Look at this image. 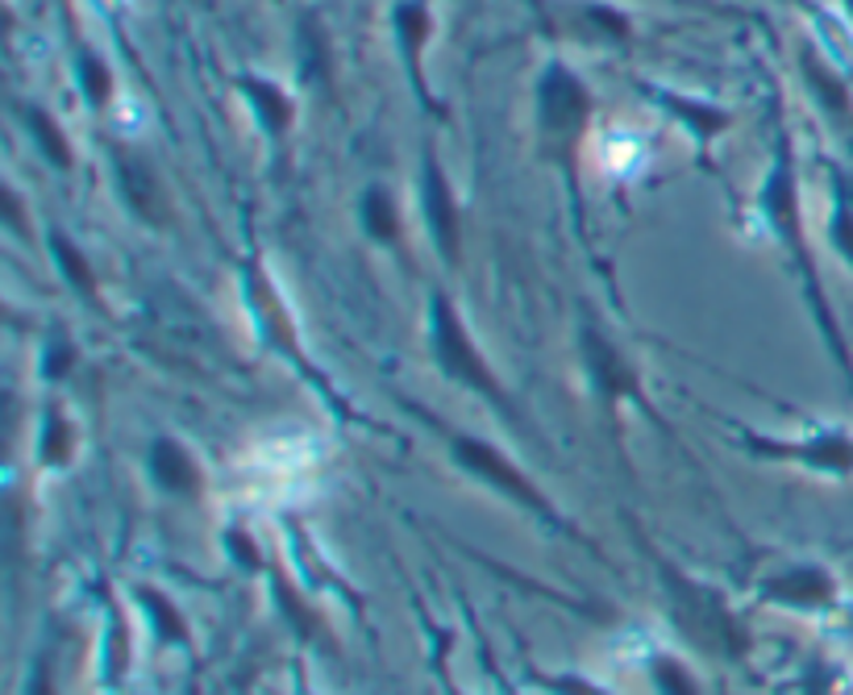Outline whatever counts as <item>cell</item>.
<instances>
[{
    "mask_svg": "<svg viewBox=\"0 0 853 695\" xmlns=\"http://www.w3.org/2000/svg\"><path fill=\"white\" fill-rule=\"evenodd\" d=\"M429 346H433V363L442 366L445 380H454L466 392H479L487 404H495L500 413L516 417L504 383L495 380L492 363L483 359V350L475 346V338L466 330V321L459 317L454 300L445 292L429 295Z\"/></svg>",
    "mask_w": 853,
    "mask_h": 695,
    "instance_id": "obj_1",
    "label": "cell"
},
{
    "mask_svg": "<svg viewBox=\"0 0 853 695\" xmlns=\"http://www.w3.org/2000/svg\"><path fill=\"white\" fill-rule=\"evenodd\" d=\"M795 172H791V158H787V146H779V158H774V172H770L767 188H762V212H767L770 229L779 234V242L787 246V255L800 262L803 283H808V300L816 309V321L824 338L833 342L841 366H850V354L841 346V333H836V321L829 317V304H824V292H820V279L812 271V259H808V246H803V221H800V205H795Z\"/></svg>",
    "mask_w": 853,
    "mask_h": 695,
    "instance_id": "obj_2",
    "label": "cell"
},
{
    "mask_svg": "<svg viewBox=\"0 0 853 695\" xmlns=\"http://www.w3.org/2000/svg\"><path fill=\"white\" fill-rule=\"evenodd\" d=\"M666 588H670V609H675V621L679 629L691 637L696 645L703 650H717V654H746V629L737 621L733 612L724 609V600H720L717 591L700 588V583H691V579H682V574L666 571Z\"/></svg>",
    "mask_w": 853,
    "mask_h": 695,
    "instance_id": "obj_3",
    "label": "cell"
},
{
    "mask_svg": "<svg viewBox=\"0 0 853 695\" xmlns=\"http://www.w3.org/2000/svg\"><path fill=\"white\" fill-rule=\"evenodd\" d=\"M592 117V96L579 84V75L566 68H549L537 84V122H542V138L549 146L566 151L571 142L583 134V125Z\"/></svg>",
    "mask_w": 853,
    "mask_h": 695,
    "instance_id": "obj_4",
    "label": "cell"
},
{
    "mask_svg": "<svg viewBox=\"0 0 853 695\" xmlns=\"http://www.w3.org/2000/svg\"><path fill=\"white\" fill-rule=\"evenodd\" d=\"M450 450H454V458H459L471 475H479L483 484H492L495 491H504L508 500H516V505L537 512V517H554L549 505H546V496H542V491H537V487H533L521 470L512 467L508 454H500L495 446H487V442H479V437H462V434L450 437Z\"/></svg>",
    "mask_w": 853,
    "mask_h": 695,
    "instance_id": "obj_5",
    "label": "cell"
},
{
    "mask_svg": "<svg viewBox=\"0 0 853 695\" xmlns=\"http://www.w3.org/2000/svg\"><path fill=\"white\" fill-rule=\"evenodd\" d=\"M583 363L592 371V380H596L599 396L604 401H633V404H646V392H641V380H637V371L625 363V354L604 338L599 330L592 325H583Z\"/></svg>",
    "mask_w": 853,
    "mask_h": 695,
    "instance_id": "obj_6",
    "label": "cell"
},
{
    "mask_svg": "<svg viewBox=\"0 0 853 695\" xmlns=\"http://www.w3.org/2000/svg\"><path fill=\"white\" fill-rule=\"evenodd\" d=\"M421 188H425V221L429 229H433V242H438V250H442L445 259L459 262L462 209L459 200H454V191H450V179H445L438 155H425V179H421Z\"/></svg>",
    "mask_w": 853,
    "mask_h": 695,
    "instance_id": "obj_7",
    "label": "cell"
},
{
    "mask_svg": "<svg viewBox=\"0 0 853 695\" xmlns=\"http://www.w3.org/2000/svg\"><path fill=\"white\" fill-rule=\"evenodd\" d=\"M113 167H117V184L130 200V209L146 221V226H167L171 221V205H167V188L158 184L154 167H146V158L130 155V151H117L113 155Z\"/></svg>",
    "mask_w": 853,
    "mask_h": 695,
    "instance_id": "obj_8",
    "label": "cell"
},
{
    "mask_svg": "<svg viewBox=\"0 0 853 695\" xmlns=\"http://www.w3.org/2000/svg\"><path fill=\"white\" fill-rule=\"evenodd\" d=\"M246 295H250V309H255V317L263 321V330H267V338L275 342V350H284L291 363L312 375V363L305 359V350H300L296 333H291V321L288 313H284V304H279V295H275L271 279L263 276L255 262L246 267Z\"/></svg>",
    "mask_w": 853,
    "mask_h": 695,
    "instance_id": "obj_9",
    "label": "cell"
},
{
    "mask_svg": "<svg viewBox=\"0 0 853 695\" xmlns=\"http://www.w3.org/2000/svg\"><path fill=\"white\" fill-rule=\"evenodd\" d=\"M762 595L783 609H829L836 600V583L820 567H791L762 583Z\"/></svg>",
    "mask_w": 853,
    "mask_h": 695,
    "instance_id": "obj_10",
    "label": "cell"
},
{
    "mask_svg": "<svg viewBox=\"0 0 853 695\" xmlns=\"http://www.w3.org/2000/svg\"><path fill=\"white\" fill-rule=\"evenodd\" d=\"M750 446L758 454H770V458H800L808 467L816 470H853V442H845L841 434H820L803 446H783V442H762V437H750Z\"/></svg>",
    "mask_w": 853,
    "mask_h": 695,
    "instance_id": "obj_11",
    "label": "cell"
},
{
    "mask_svg": "<svg viewBox=\"0 0 853 695\" xmlns=\"http://www.w3.org/2000/svg\"><path fill=\"white\" fill-rule=\"evenodd\" d=\"M151 470L158 487H167V491H179V496H196L201 487H205V475L196 467V458H192L175 437H158L151 446Z\"/></svg>",
    "mask_w": 853,
    "mask_h": 695,
    "instance_id": "obj_12",
    "label": "cell"
},
{
    "mask_svg": "<svg viewBox=\"0 0 853 695\" xmlns=\"http://www.w3.org/2000/svg\"><path fill=\"white\" fill-rule=\"evenodd\" d=\"M238 87L250 96V105L258 108V117H263V125H267V134L284 138V134L291 129V117H296V105H291L288 96H284L275 84H267V80H250V75H241Z\"/></svg>",
    "mask_w": 853,
    "mask_h": 695,
    "instance_id": "obj_13",
    "label": "cell"
},
{
    "mask_svg": "<svg viewBox=\"0 0 853 695\" xmlns=\"http://www.w3.org/2000/svg\"><path fill=\"white\" fill-rule=\"evenodd\" d=\"M395 30H400V42H404V51H409L412 80H417V87H425L421 84V51H425L429 34H433L429 9L421 4V0H404V4L395 9Z\"/></svg>",
    "mask_w": 853,
    "mask_h": 695,
    "instance_id": "obj_14",
    "label": "cell"
},
{
    "mask_svg": "<svg viewBox=\"0 0 853 695\" xmlns=\"http://www.w3.org/2000/svg\"><path fill=\"white\" fill-rule=\"evenodd\" d=\"M362 226L376 242L392 246L400 238V212L388 188H367L362 191Z\"/></svg>",
    "mask_w": 853,
    "mask_h": 695,
    "instance_id": "obj_15",
    "label": "cell"
},
{
    "mask_svg": "<svg viewBox=\"0 0 853 695\" xmlns=\"http://www.w3.org/2000/svg\"><path fill=\"white\" fill-rule=\"evenodd\" d=\"M51 250L54 259H59V267H63V276H68L92 304H101V283H96V271H92V262L84 259V250L71 242V238H63V234H51Z\"/></svg>",
    "mask_w": 853,
    "mask_h": 695,
    "instance_id": "obj_16",
    "label": "cell"
},
{
    "mask_svg": "<svg viewBox=\"0 0 853 695\" xmlns=\"http://www.w3.org/2000/svg\"><path fill=\"white\" fill-rule=\"evenodd\" d=\"M25 122H30V134H34V142L42 146V155L51 158L59 172H71L75 155H71L68 134L59 129V122H54L51 113H47V108H25Z\"/></svg>",
    "mask_w": 853,
    "mask_h": 695,
    "instance_id": "obj_17",
    "label": "cell"
},
{
    "mask_svg": "<svg viewBox=\"0 0 853 695\" xmlns=\"http://www.w3.org/2000/svg\"><path fill=\"white\" fill-rule=\"evenodd\" d=\"M75 454V425L59 408H47V429H42V463L47 467H68Z\"/></svg>",
    "mask_w": 853,
    "mask_h": 695,
    "instance_id": "obj_18",
    "label": "cell"
},
{
    "mask_svg": "<svg viewBox=\"0 0 853 695\" xmlns=\"http://www.w3.org/2000/svg\"><path fill=\"white\" fill-rule=\"evenodd\" d=\"M137 600H142V609L154 616V629H158L163 642H175V645L188 642V625H184V616L175 612V604H171L167 595H158L154 588H137Z\"/></svg>",
    "mask_w": 853,
    "mask_h": 695,
    "instance_id": "obj_19",
    "label": "cell"
},
{
    "mask_svg": "<svg viewBox=\"0 0 853 695\" xmlns=\"http://www.w3.org/2000/svg\"><path fill=\"white\" fill-rule=\"evenodd\" d=\"M666 105L679 113L682 122L691 125L696 134H703V138H712V134H720L724 125H729V113H720V108H708V105H687V101H679V96H666Z\"/></svg>",
    "mask_w": 853,
    "mask_h": 695,
    "instance_id": "obj_20",
    "label": "cell"
},
{
    "mask_svg": "<svg viewBox=\"0 0 853 695\" xmlns=\"http://www.w3.org/2000/svg\"><path fill=\"white\" fill-rule=\"evenodd\" d=\"M80 87L92 105H109V92H113V75L104 68L96 54H80Z\"/></svg>",
    "mask_w": 853,
    "mask_h": 695,
    "instance_id": "obj_21",
    "label": "cell"
},
{
    "mask_svg": "<svg viewBox=\"0 0 853 695\" xmlns=\"http://www.w3.org/2000/svg\"><path fill=\"white\" fill-rule=\"evenodd\" d=\"M649 671H654V683H658L662 695H700L696 678L687 675V666H679L675 658H654Z\"/></svg>",
    "mask_w": 853,
    "mask_h": 695,
    "instance_id": "obj_22",
    "label": "cell"
},
{
    "mask_svg": "<svg viewBox=\"0 0 853 695\" xmlns=\"http://www.w3.org/2000/svg\"><path fill=\"white\" fill-rule=\"evenodd\" d=\"M803 75H808V84L820 92V105L829 108V113H845V87L824 75V68L816 63V54H803Z\"/></svg>",
    "mask_w": 853,
    "mask_h": 695,
    "instance_id": "obj_23",
    "label": "cell"
},
{
    "mask_svg": "<svg viewBox=\"0 0 853 695\" xmlns=\"http://www.w3.org/2000/svg\"><path fill=\"white\" fill-rule=\"evenodd\" d=\"M583 30H587V34H604V38H613V42H625V38H629V21L620 18L616 9H604V4H592V9H583Z\"/></svg>",
    "mask_w": 853,
    "mask_h": 695,
    "instance_id": "obj_24",
    "label": "cell"
},
{
    "mask_svg": "<svg viewBox=\"0 0 853 695\" xmlns=\"http://www.w3.org/2000/svg\"><path fill=\"white\" fill-rule=\"evenodd\" d=\"M275 595H279V609L288 612L291 625L300 629V633H308V637H317V633H321V621H317L305 604H296V595H291V588L284 583V579H275Z\"/></svg>",
    "mask_w": 853,
    "mask_h": 695,
    "instance_id": "obj_25",
    "label": "cell"
},
{
    "mask_svg": "<svg viewBox=\"0 0 853 695\" xmlns=\"http://www.w3.org/2000/svg\"><path fill=\"white\" fill-rule=\"evenodd\" d=\"M542 687H549L554 695H608L604 687L596 683H587L579 675H554V678H542Z\"/></svg>",
    "mask_w": 853,
    "mask_h": 695,
    "instance_id": "obj_26",
    "label": "cell"
},
{
    "mask_svg": "<svg viewBox=\"0 0 853 695\" xmlns=\"http://www.w3.org/2000/svg\"><path fill=\"white\" fill-rule=\"evenodd\" d=\"M229 554H238L246 571H263V567H267V562H263V554L255 550V541L246 538L241 529H229Z\"/></svg>",
    "mask_w": 853,
    "mask_h": 695,
    "instance_id": "obj_27",
    "label": "cell"
},
{
    "mask_svg": "<svg viewBox=\"0 0 853 695\" xmlns=\"http://www.w3.org/2000/svg\"><path fill=\"white\" fill-rule=\"evenodd\" d=\"M833 242L841 246V255L845 259H853V212L841 205L836 209V217H833Z\"/></svg>",
    "mask_w": 853,
    "mask_h": 695,
    "instance_id": "obj_28",
    "label": "cell"
},
{
    "mask_svg": "<svg viewBox=\"0 0 853 695\" xmlns=\"http://www.w3.org/2000/svg\"><path fill=\"white\" fill-rule=\"evenodd\" d=\"M4 217H9V226L13 229H25L21 226V205H18V196H13V191H4Z\"/></svg>",
    "mask_w": 853,
    "mask_h": 695,
    "instance_id": "obj_29",
    "label": "cell"
}]
</instances>
